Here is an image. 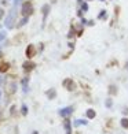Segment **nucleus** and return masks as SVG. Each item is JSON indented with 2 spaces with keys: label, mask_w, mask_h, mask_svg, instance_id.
<instances>
[{
  "label": "nucleus",
  "mask_w": 128,
  "mask_h": 134,
  "mask_svg": "<svg viewBox=\"0 0 128 134\" xmlns=\"http://www.w3.org/2000/svg\"><path fill=\"white\" fill-rule=\"evenodd\" d=\"M17 8L13 7L11 8V11L8 13V15L6 16V19H4V26L7 27V29H13L14 27V21H15V15H17Z\"/></svg>",
  "instance_id": "nucleus-1"
},
{
  "label": "nucleus",
  "mask_w": 128,
  "mask_h": 134,
  "mask_svg": "<svg viewBox=\"0 0 128 134\" xmlns=\"http://www.w3.org/2000/svg\"><path fill=\"white\" fill-rule=\"evenodd\" d=\"M21 5H22L21 13H22L23 16H29L30 14L33 13V5H32V3H30V2H23Z\"/></svg>",
  "instance_id": "nucleus-2"
},
{
  "label": "nucleus",
  "mask_w": 128,
  "mask_h": 134,
  "mask_svg": "<svg viewBox=\"0 0 128 134\" xmlns=\"http://www.w3.org/2000/svg\"><path fill=\"white\" fill-rule=\"evenodd\" d=\"M62 85L68 89V90H75L76 89V83L73 82V80H70V78H66V80L62 82Z\"/></svg>",
  "instance_id": "nucleus-3"
},
{
  "label": "nucleus",
  "mask_w": 128,
  "mask_h": 134,
  "mask_svg": "<svg viewBox=\"0 0 128 134\" xmlns=\"http://www.w3.org/2000/svg\"><path fill=\"white\" fill-rule=\"evenodd\" d=\"M72 112H73V107H65V108H61L58 114H59L62 118H68Z\"/></svg>",
  "instance_id": "nucleus-4"
},
{
  "label": "nucleus",
  "mask_w": 128,
  "mask_h": 134,
  "mask_svg": "<svg viewBox=\"0 0 128 134\" xmlns=\"http://www.w3.org/2000/svg\"><path fill=\"white\" fill-rule=\"evenodd\" d=\"M21 85H22V92L28 93L29 92V77H23L21 80Z\"/></svg>",
  "instance_id": "nucleus-5"
},
{
  "label": "nucleus",
  "mask_w": 128,
  "mask_h": 134,
  "mask_svg": "<svg viewBox=\"0 0 128 134\" xmlns=\"http://www.w3.org/2000/svg\"><path fill=\"white\" fill-rule=\"evenodd\" d=\"M22 67H23V71L29 72V71H32V70L35 69V67H36V64H35L33 62H30V60H26V62H23Z\"/></svg>",
  "instance_id": "nucleus-6"
},
{
  "label": "nucleus",
  "mask_w": 128,
  "mask_h": 134,
  "mask_svg": "<svg viewBox=\"0 0 128 134\" xmlns=\"http://www.w3.org/2000/svg\"><path fill=\"white\" fill-rule=\"evenodd\" d=\"M35 53H36V48H35V45H28V48H26V56H28V59H32L33 56H35Z\"/></svg>",
  "instance_id": "nucleus-7"
},
{
  "label": "nucleus",
  "mask_w": 128,
  "mask_h": 134,
  "mask_svg": "<svg viewBox=\"0 0 128 134\" xmlns=\"http://www.w3.org/2000/svg\"><path fill=\"white\" fill-rule=\"evenodd\" d=\"M46 94H47V97L50 100H52V99H55L57 92H55V89H50V90H47V92H46Z\"/></svg>",
  "instance_id": "nucleus-8"
},
{
  "label": "nucleus",
  "mask_w": 128,
  "mask_h": 134,
  "mask_svg": "<svg viewBox=\"0 0 128 134\" xmlns=\"http://www.w3.org/2000/svg\"><path fill=\"white\" fill-rule=\"evenodd\" d=\"M28 22H29V16H23L22 19H21L19 22H18V27H22V26H25Z\"/></svg>",
  "instance_id": "nucleus-9"
},
{
  "label": "nucleus",
  "mask_w": 128,
  "mask_h": 134,
  "mask_svg": "<svg viewBox=\"0 0 128 134\" xmlns=\"http://www.w3.org/2000/svg\"><path fill=\"white\" fill-rule=\"evenodd\" d=\"M85 115H87V118H88V119H94V118H95V115H96V112L94 111V109H87Z\"/></svg>",
  "instance_id": "nucleus-10"
},
{
  "label": "nucleus",
  "mask_w": 128,
  "mask_h": 134,
  "mask_svg": "<svg viewBox=\"0 0 128 134\" xmlns=\"http://www.w3.org/2000/svg\"><path fill=\"white\" fill-rule=\"evenodd\" d=\"M41 11H43V16H44V19H46V16L48 15V11H50V5L44 4V5H43V8H41Z\"/></svg>",
  "instance_id": "nucleus-11"
},
{
  "label": "nucleus",
  "mask_w": 128,
  "mask_h": 134,
  "mask_svg": "<svg viewBox=\"0 0 128 134\" xmlns=\"http://www.w3.org/2000/svg\"><path fill=\"white\" fill-rule=\"evenodd\" d=\"M87 123L88 122L85 120V119H77V120H75V126H87Z\"/></svg>",
  "instance_id": "nucleus-12"
},
{
  "label": "nucleus",
  "mask_w": 128,
  "mask_h": 134,
  "mask_svg": "<svg viewBox=\"0 0 128 134\" xmlns=\"http://www.w3.org/2000/svg\"><path fill=\"white\" fill-rule=\"evenodd\" d=\"M8 69H10V67H8V63H2V64H0V74L6 72Z\"/></svg>",
  "instance_id": "nucleus-13"
},
{
  "label": "nucleus",
  "mask_w": 128,
  "mask_h": 134,
  "mask_svg": "<svg viewBox=\"0 0 128 134\" xmlns=\"http://www.w3.org/2000/svg\"><path fill=\"white\" fill-rule=\"evenodd\" d=\"M63 125H65V129H66V134H70L72 133V130H70V120L66 119Z\"/></svg>",
  "instance_id": "nucleus-14"
},
{
  "label": "nucleus",
  "mask_w": 128,
  "mask_h": 134,
  "mask_svg": "<svg viewBox=\"0 0 128 134\" xmlns=\"http://www.w3.org/2000/svg\"><path fill=\"white\" fill-rule=\"evenodd\" d=\"M21 114L23 115V116H26V115H28V105H26V104H22V107H21Z\"/></svg>",
  "instance_id": "nucleus-15"
},
{
  "label": "nucleus",
  "mask_w": 128,
  "mask_h": 134,
  "mask_svg": "<svg viewBox=\"0 0 128 134\" xmlns=\"http://www.w3.org/2000/svg\"><path fill=\"white\" fill-rule=\"evenodd\" d=\"M6 38H7V32L2 30V32H0V42H3Z\"/></svg>",
  "instance_id": "nucleus-16"
},
{
  "label": "nucleus",
  "mask_w": 128,
  "mask_h": 134,
  "mask_svg": "<svg viewBox=\"0 0 128 134\" xmlns=\"http://www.w3.org/2000/svg\"><path fill=\"white\" fill-rule=\"evenodd\" d=\"M121 126H123L124 129H128V119H127V118L121 119Z\"/></svg>",
  "instance_id": "nucleus-17"
},
{
  "label": "nucleus",
  "mask_w": 128,
  "mask_h": 134,
  "mask_svg": "<svg viewBox=\"0 0 128 134\" xmlns=\"http://www.w3.org/2000/svg\"><path fill=\"white\" fill-rule=\"evenodd\" d=\"M23 3V0H13V7H18V5H21Z\"/></svg>",
  "instance_id": "nucleus-18"
},
{
  "label": "nucleus",
  "mask_w": 128,
  "mask_h": 134,
  "mask_svg": "<svg viewBox=\"0 0 128 134\" xmlns=\"http://www.w3.org/2000/svg\"><path fill=\"white\" fill-rule=\"evenodd\" d=\"M85 13V11H88V4H87V2H84V3H81V13Z\"/></svg>",
  "instance_id": "nucleus-19"
},
{
  "label": "nucleus",
  "mask_w": 128,
  "mask_h": 134,
  "mask_svg": "<svg viewBox=\"0 0 128 134\" xmlns=\"http://www.w3.org/2000/svg\"><path fill=\"white\" fill-rule=\"evenodd\" d=\"M105 104H106V107H107V108H110V107L113 105V103H112V99H107Z\"/></svg>",
  "instance_id": "nucleus-20"
},
{
  "label": "nucleus",
  "mask_w": 128,
  "mask_h": 134,
  "mask_svg": "<svg viewBox=\"0 0 128 134\" xmlns=\"http://www.w3.org/2000/svg\"><path fill=\"white\" fill-rule=\"evenodd\" d=\"M105 15H106V11L103 10V11H101V14L98 15V18H101V19H102V18H105Z\"/></svg>",
  "instance_id": "nucleus-21"
},
{
  "label": "nucleus",
  "mask_w": 128,
  "mask_h": 134,
  "mask_svg": "<svg viewBox=\"0 0 128 134\" xmlns=\"http://www.w3.org/2000/svg\"><path fill=\"white\" fill-rule=\"evenodd\" d=\"M4 14H6V13H4V10H3V8H0V19H3Z\"/></svg>",
  "instance_id": "nucleus-22"
},
{
  "label": "nucleus",
  "mask_w": 128,
  "mask_h": 134,
  "mask_svg": "<svg viewBox=\"0 0 128 134\" xmlns=\"http://www.w3.org/2000/svg\"><path fill=\"white\" fill-rule=\"evenodd\" d=\"M10 111H11V115H14V114H15V105H13V107H11V109H10Z\"/></svg>",
  "instance_id": "nucleus-23"
},
{
  "label": "nucleus",
  "mask_w": 128,
  "mask_h": 134,
  "mask_svg": "<svg viewBox=\"0 0 128 134\" xmlns=\"http://www.w3.org/2000/svg\"><path fill=\"white\" fill-rule=\"evenodd\" d=\"M3 82H4V78L2 77V74H0V86H2V85H3Z\"/></svg>",
  "instance_id": "nucleus-24"
},
{
  "label": "nucleus",
  "mask_w": 128,
  "mask_h": 134,
  "mask_svg": "<svg viewBox=\"0 0 128 134\" xmlns=\"http://www.w3.org/2000/svg\"><path fill=\"white\" fill-rule=\"evenodd\" d=\"M110 93H116V90H114V86H113V85L110 86Z\"/></svg>",
  "instance_id": "nucleus-25"
},
{
  "label": "nucleus",
  "mask_w": 128,
  "mask_h": 134,
  "mask_svg": "<svg viewBox=\"0 0 128 134\" xmlns=\"http://www.w3.org/2000/svg\"><path fill=\"white\" fill-rule=\"evenodd\" d=\"M81 23H83V25H85V23H88V21H87V19H84V18H83V19H81Z\"/></svg>",
  "instance_id": "nucleus-26"
},
{
  "label": "nucleus",
  "mask_w": 128,
  "mask_h": 134,
  "mask_svg": "<svg viewBox=\"0 0 128 134\" xmlns=\"http://www.w3.org/2000/svg\"><path fill=\"white\" fill-rule=\"evenodd\" d=\"M2 55H3V52H2V45H0V58H2Z\"/></svg>",
  "instance_id": "nucleus-27"
},
{
  "label": "nucleus",
  "mask_w": 128,
  "mask_h": 134,
  "mask_svg": "<svg viewBox=\"0 0 128 134\" xmlns=\"http://www.w3.org/2000/svg\"><path fill=\"white\" fill-rule=\"evenodd\" d=\"M32 134H39V131H33Z\"/></svg>",
  "instance_id": "nucleus-28"
},
{
  "label": "nucleus",
  "mask_w": 128,
  "mask_h": 134,
  "mask_svg": "<svg viewBox=\"0 0 128 134\" xmlns=\"http://www.w3.org/2000/svg\"><path fill=\"white\" fill-rule=\"evenodd\" d=\"M0 99H2V90H0Z\"/></svg>",
  "instance_id": "nucleus-29"
},
{
  "label": "nucleus",
  "mask_w": 128,
  "mask_h": 134,
  "mask_svg": "<svg viewBox=\"0 0 128 134\" xmlns=\"http://www.w3.org/2000/svg\"><path fill=\"white\" fill-rule=\"evenodd\" d=\"M84 2H90V0H84Z\"/></svg>",
  "instance_id": "nucleus-30"
},
{
  "label": "nucleus",
  "mask_w": 128,
  "mask_h": 134,
  "mask_svg": "<svg viewBox=\"0 0 128 134\" xmlns=\"http://www.w3.org/2000/svg\"><path fill=\"white\" fill-rule=\"evenodd\" d=\"M0 29H2V23H0Z\"/></svg>",
  "instance_id": "nucleus-31"
},
{
  "label": "nucleus",
  "mask_w": 128,
  "mask_h": 134,
  "mask_svg": "<svg viewBox=\"0 0 128 134\" xmlns=\"http://www.w3.org/2000/svg\"><path fill=\"white\" fill-rule=\"evenodd\" d=\"M127 69H128V63H127Z\"/></svg>",
  "instance_id": "nucleus-32"
},
{
  "label": "nucleus",
  "mask_w": 128,
  "mask_h": 134,
  "mask_svg": "<svg viewBox=\"0 0 128 134\" xmlns=\"http://www.w3.org/2000/svg\"><path fill=\"white\" fill-rule=\"evenodd\" d=\"M78 2H81V0H78Z\"/></svg>",
  "instance_id": "nucleus-33"
},
{
  "label": "nucleus",
  "mask_w": 128,
  "mask_h": 134,
  "mask_svg": "<svg viewBox=\"0 0 128 134\" xmlns=\"http://www.w3.org/2000/svg\"><path fill=\"white\" fill-rule=\"evenodd\" d=\"M101 2H103V0H101Z\"/></svg>",
  "instance_id": "nucleus-34"
}]
</instances>
